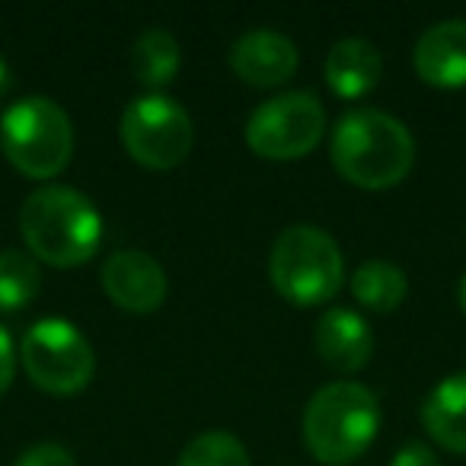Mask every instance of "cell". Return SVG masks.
<instances>
[{
  "mask_svg": "<svg viewBox=\"0 0 466 466\" xmlns=\"http://www.w3.org/2000/svg\"><path fill=\"white\" fill-rule=\"evenodd\" d=\"M332 163L361 188H387L406 179L415 160V141L396 116L380 109H351L332 131Z\"/></svg>",
  "mask_w": 466,
  "mask_h": 466,
  "instance_id": "obj_1",
  "label": "cell"
},
{
  "mask_svg": "<svg viewBox=\"0 0 466 466\" xmlns=\"http://www.w3.org/2000/svg\"><path fill=\"white\" fill-rule=\"evenodd\" d=\"M20 230L29 253L67 268L86 262L99 249L103 218L77 188L42 186L23 201Z\"/></svg>",
  "mask_w": 466,
  "mask_h": 466,
  "instance_id": "obj_2",
  "label": "cell"
},
{
  "mask_svg": "<svg viewBox=\"0 0 466 466\" xmlns=\"http://www.w3.org/2000/svg\"><path fill=\"white\" fill-rule=\"evenodd\" d=\"M380 428V402L364 383H326L304 409V441L323 463H351Z\"/></svg>",
  "mask_w": 466,
  "mask_h": 466,
  "instance_id": "obj_3",
  "label": "cell"
},
{
  "mask_svg": "<svg viewBox=\"0 0 466 466\" xmlns=\"http://www.w3.org/2000/svg\"><path fill=\"white\" fill-rule=\"evenodd\" d=\"M268 272L275 291L291 304H326L342 285V249L323 227L294 224L279 233Z\"/></svg>",
  "mask_w": 466,
  "mask_h": 466,
  "instance_id": "obj_4",
  "label": "cell"
},
{
  "mask_svg": "<svg viewBox=\"0 0 466 466\" xmlns=\"http://www.w3.org/2000/svg\"><path fill=\"white\" fill-rule=\"evenodd\" d=\"M0 144L20 173L48 179L61 173L74 154L71 118L55 99L23 96L0 118Z\"/></svg>",
  "mask_w": 466,
  "mask_h": 466,
  "instance_id": "obj_5",
  "label": "cell"
},
{
  "mask_svg": "<svg viewBox=\"0 0 466 466\" xmlns=\"http://www.w3.org/2000/svg\"><path fill=\"white\" fill-rule=\"evenodd\" d=\"M122 144L137 163L150 169H169L192 150V118L186 106L167 93H144L122 112Z\"/></svg>",
  "mask_w": 466,
  "mask_h": 466,
  "instance_id": "obj_6",
  "label": "cell"
},
{
  "mask_svg": "<svg viewBox=\"0 0 466 466\" xmlns=\"http://www.w3.org/2000/svg\"><path fill=\"white\" fill-rule=\"evenodd\" d=\"M20 358L35 387L48 393H77L90 383L96 358L86 336L74 323L46 317L23 336Z\"/></svg>",
  "mask_w": 466,
  "mask_h": 466,
  "instance_id": "obj_7",
  "label": "cell"
},
{
  "mask_svg": "<svg viewBox=\"0 0 466 466\" xmlns=\"http://www.w3.org/2000/svg\"><path fill=\"white\" fill-rule=\"evenodd\" d=\"M326 131V109L317 93L291 90L256 106L247 122V141L268 160H294L310 154Z\"/></svg>",
  "mask_w": 466,
  "mask_h": 466,
  "instance_id": "obj_8",
  "label": "cell"
},
{
  "mask_svg": "<svg viewBox=\"0 0 466 466\" xmlns=\"http://www.w3.org/2000/svg\"><path fill=\"white\" fill-rule=\"evenodd\" d=\"M103 288L122 310L150 313L167 298V272L144 249H118L103 266Z\"/></svg>",
  "mask_w": 466,
  "mask_h": 466,
  "instance_id": "obj_9",
  "label": "cell"
},
{
  "mask_svg": "<svg viewBox=\"0 0 466 466\" xmlns=\"http://www.w3.org/2000/svg\"><path fill=\"white\" fill-rule=\"evenodd\" d=\"M230 67L253 86H279L298 71V46L279 29H247L230 46Z\"/></svg>",
  "mask_w": 466,
  "mask_h": 466,
  "instance_id": "obj_10",
  "label": "cell"
},
{
  "mask_svg": "<svg viewBox=\"0 0 466 466\" xmlns=\"http://www.w3.org/2000/svg\"><path fill=\"white\" fill-rule=\"evenodd\" d=\"M419 77L431 86L466 84V20H441L419 35L412 52Z\"/></svg>",
  "mask_w": 466,
  "mask_h": 466,
  "instance_id": "obj_11",
  "label": "cell"
},
{
  "mask_svg": "<svg viewBox=\"0 0 466 466\" xmlns=\"http://www.w3.org/2000/svg\"><path fill=\"white\" fill-rule=\"evenodd\" d=\"M317 351L326 364L336 370H361L374 351V336L361 313L349 307H332L319 317L317 323Z\"/></svg>",
  "mask_w": 466,
  "mask_h": 466,
  "instance_id": "obj_12",
  "label": "cell"
},
{
  "mask_svg": "<svg viewBox=\"0 0 466 466\" xmlns=\"http://www.w3.org/2000/svg\"><path fill=\"white\" fill-rule=\"evenodd\" d=\"M383 74V58L380 48L374 42L361 39V35H349L339 39L326 55V84L332 86V93L345 99L364 96L377 86Z\"/></svg>",
  "mask_w": 466,
  "mask_h": 466,
  "instance_id": "obj_13",
  "label": "cell"
},
{
  "mask_svg": "<svg viewBox=\"0 0 466 466\" xmlns=\"http://www.w3.org/2000/svg\"><path fill=\"white\" fill-rule=\"evenodd\" d=\"M421 425L441 447L466 453V370L444 377L428 393L421 406Z\"/></svg>",
  "mask_w": 466,
  "mask_h": 466,
  "instance_id": "obj_14",
  "label": "cell"
},
{
  "mask_svg": "<svg viewBox=\"0 0 466 466\" xmlns=\"http://www.w3.org/2000/svg\"><path fill=\"white\" fill-rule=\"evenodd\" d=\"M179 71V42L169 29L150 26L131 46V74L144 86H163Z\"/></svg>",
  "mask_w": 466,
  "mask_h": 466,
  "instance_id": "obj_15",
  "label": "cell"
},
{
  "mask_svg": "<svg viewBox=\"0 0 466 466\" xmlns=\"http://www.w3.org/2000/svg\"><path fill=\"white\" fill-rule=\"evenodd\" d=\"M409 279L387 259H368L351 275V294L370 310H396L406 300Z\"/></svg>",
  "mask_w": 466,
  "mask_h": 466,
  "instance_id": "obj_16",
  "label": "cell"
},
{
  "mask_svg": "<svg viewBox=\"0 0 466 466\" xmlns=\"http://www.w3.org/2000/svg\"><path fill=\"white\" fill-rule=\"evenodd\" d=\"M39 266L23 249H0V310H20L39 294Z\"/></svg>",
  "mask_w": 466,
  "mask_h": 466,
  "instance_id": "obj_17",
  "label": "cell"
},
{
  "mask_svg": "<svg viewBox=\"0 0 466 466\" xmlns=\"http://www.w3.org/2000/svg\"><path fill=\"white\" fill-rule=\"evenodd\" d=\"M176 466H249V453L237 434L201 431L182 447Z\"/></svg>",
  "mask_w": 466,
  "mask_h": 466,
  "instance_id": "obj_18",
  "label": "cell"
},
{
  "mask_svg": "<svg viewBox=\"0 0 466 466\" xmlns=\"http://www.w3.org/2000/svg\"><path fill=\"white\" fill-rule=\"evenodd\" d=\"M14 466H77V460L67 447L55 444V441H42V444L23 451Z\"/></svg>",
  "mask_w": 466,
  "mask_h": 466,
  "instance_id": "obj_19",
  "label": "cell"
},
{
  "mask_svg": "<svg viewBox=\"0 0 466 466\" xmlns=\"http://www.w3.org/2000/svg\"><path fill=\"white\" fill-rule=\"evenodd\" d=\"M390 466H441V460L428 444H421V441H409L406 447L396 451V457Z\"/></svg>",
  "mask_w": 466,
  "mask_h": 466,
  "instance_id": "obj_20",
  "label": "cell"
},
{
  "mask_svg": "<svg viewBox=\"0 0 466 466\" xmlns=\"http://www.w3.org/2000/svg\"><path fill=\"white\" fill-rule=\"evenodd\" d=\"M16 370V355H14V342H10V332L0 326V393L10 387Z\"/></svg>",
  "mask_w": 466,
  "mask_h": 466,
  "instance_id": "obj_21",
  "label": "cell"
},
{
  "mask_svg": "<svg viewBox=\"0 0 466 466\" xmlns=\"http://www.w3.org/2000/svg\"><path fill=\"white\" fill-rule=\"evenodd\" d=\"M7 84H10V67H7V61H4V55H0V93L7 90Z\"/></svg>",
  "mask_w": 466,
  "mask_h": 466,
  "instance_id": "obj_22",
  "label": "cell"
},
{
  "mask_svg": "<svg viewBox=\"0 0 466 466\" xmlns=\"http://www.w3.org/2000/svg\"><path fill=\"white\" fill-rule=\"evenodd\" d=\"M457 300H460V307H463V313H466V272H463V279H460V285H457Z\"/></svg>",
  "mask_w": 466,
  "mask_h": 466,
  "instance_id": "obj_23",
  "label": "cell"
}]
</instances>
